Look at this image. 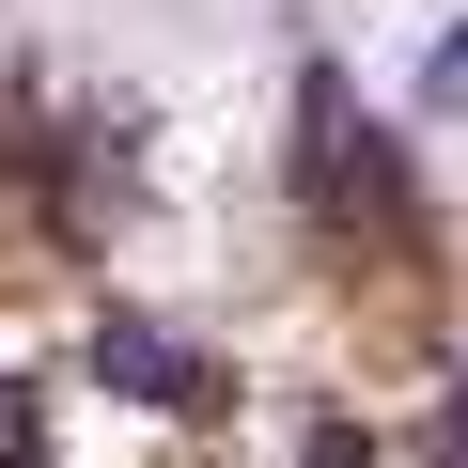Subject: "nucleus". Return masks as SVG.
Masks as SVG:
<instances>
[{"mask_svg":"<svg viewBox=\"0 0 468 468\" xmlns=\"http://www.w3.org/2000/svg\"><path fill=\"white\" fill-rule=\"evenodd\" d=\"M94 375H125L141 406H218V375H203L172 328H141V313H110V328H94Z\"/></svg>","mask_w":468,"mask_h":468,"instance_id":"obj_1","label":"nucleus"},{"mask_svg":"<svg viewBox=\"0 0 468 468\" xmlns=\"http://www.w3.org/2000/svg\"><path fill=\"white\" fill-rule=\"evenodd\" d=\"M0 468H48V421H32V390H0Z\"/></svg>","mask_w":468,"mask_h":468,"instance_id":"obj_2","label":"nucleus"},{"mask_svg":"<svg viewBox=\"0 0 468 468\" xmlns=\"http://www.w3.org/2000/svg\"><path fill=\"white\" fill-rule=\"evenodd\" d=\"M452 94H468V32H452V48H437V110H452Z\"/></svg>","mask_w":468,"mask_h":468,"instance_id":"obj_3","label":"nucleus"},{"mask_svg":"<svg viewBox=\"0 0 468 468\" xmlns=\"http://www.w3.org/2000/svg\"><path fill=\"white\" fill-rule=\"evenodd\" d=\"M452 468H468V390H452Z\"/></svg>","mask_w":468,"mask_h":468,"instance_id":"obj_4","label":"nucleus"}]
</instances>
